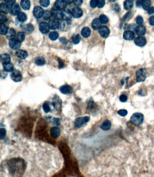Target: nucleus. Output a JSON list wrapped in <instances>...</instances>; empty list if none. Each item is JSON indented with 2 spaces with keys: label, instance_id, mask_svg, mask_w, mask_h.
I'll return each mask as SVG.
<instances>
[{
  "label": "nucleus",
  "instance_id": "obj_16",
  "mask_svg": "<svg viewBox=\"0 0 154 177\" xmlns=\"http://www.w3.org/2000/svg\"><path fill=\"white\" fill-rule=\"evenodd\" d=\"M134 42L138 47H144L147 44V39L143 36H138L135 39Z\"/></svg>",
  "mask_w": 154,
  "mask_h": 177
},
{
  "label": "nucleus",
  "instance_id": "obj_31",
  "mask_svg": "<svg viewBox=\"0 0 154 177\" xmlns=\"http://www.w3.org/2000/svg\"><path fill=\"white\" fill-rule=\"evenodd\" d=\"M3 67L4 70L6 72H13L14 70V66H13L12 64H11V63H6V64H3Z\"/></svg>",
  "mask_w": 154,
  "mask_h": 177
},
{
  "label": "nucleus",
  "instance_id": "obj_17",
  "mask_svg": "<svg viewBox=\"0 0 154 177\" xmlns=\"http://www.w3.org/2000/svg\"><path fill=\"white\" fill-rule=\"evenodd\" d=\"M134 32L131 30H126L124 32L123 37L126 41H132L134 39Z\"/></svg>",
  "mask_w": 154,
  "mask_h": 177
},
{
  "label": "nucleus",
  "instance_id": "obj_4",
  "mask_svg": "<svg viewBox=\"0 0 154 177\" xmlns=\"http://www.w3.org/2000/svg\"><path fill=\"white\" fill-rule=\"evenodd\" d=\"M136 81L138 82H143L146 79V74L145 70L143 68H140L137 70L136 72Z\"/></svg>",
  "mask_w": 154,
  "mask_h": 177
},
{
  "label": "nucleus",
  "instance_id": "obj_39",
  "mask_svg": "<svg viewBox=\"0 0 154 177\" xmlns=\"http://www.w3.org/2000/svg\"><path fill=\"white\" fill-rule=\"evenodd\" d=\"M48 119L49 120V121L51 123L59 125L60 124V123H61L60 120L59 119V118H52L51 117H50V118L48 117Z\"/></svg>",
  "mask_w": 154,
  "mask_h": 177
},
{
  "label": "nucleus",
  "instance_id": "obj_12",
  "mask_svg": "<svg viewBox=\"0 0 154 177\" xmlns=\"http://www.w3.org/2000/svg\"><path fill=\"white\" fill-rule=\"evenodd\" d=\"M50 135L53 139H57L61 134V130L58 127L54 126L50 129Z\"/></svg>",
  "mask_w": 154,
  "mask_h": 177
},
{
  "label": "nucleus",
  "instance_id": "obj_38",
  "mask_svg": "<svg viewBox=\"0 0 154 177\" xmlns=\"http://www.w3.org/2000/svg\"><path fill=\"white\" fill-rule=\"evenodd\" d=\"M59 37V34L57 31H52L49 35V37L52 41H56Z\"/></svg>",
  "mask_w": 154,
  "mask_h": 177
},
{
  "label": "nucleus",
  "instance_id": "obj_10",
  "mask_svg": "<svg viewBox=\"0 0 154 177\" xmlns=\"http://www.w3.org/2000/svg\"><path fill=\"white\" fill-rule=\"evenodd\" d=\"M67 3L66 1H61V0H57L56 1L55 3V7L56 8L59 10H64L66 8Z\"/></svg>",
  "mask_w": 154,
  "mask_h": 177
},
{
  "label": "nucleus",
  "instance_id": "obj_40",
  "mask_svg": "<svg viewBox=\"0 0 154 177\" xmlns=\"http://www.w3.org/2000/svg\"><path fill=\"white\" fill-rule=\"evenodd\" d=\"M52 17L51 12L49 11H44L43 16V19L44 20L47 21L50 19Z\"/></svg>",
  "mask_w": 154,
  "mask_h": 177
},
{
  "label": "nucleus",
  "instance_id": "obj_51",
  "mask_svg": "<svg viewBox=\"0 0 154 177\" xmlns=\"http://www.w3.org/2000/svg\"><path fill=\"white\" fill-rule=\"evenodd\" d=\"M90 5L92 8H95L97 6V1L92 0L90 2Z\"/></svg>",
  "mask_w": 154,
  "mask_h": 177
},
{
  "label": "nucleus",
  "instance_id": "obj_1",
  "mask_svg": "<svg viewBox=\"0 0 154 177\" xmlns=\"http://www.w3.org/2000/svg\"><path fill=\"white\" fill-rule=\"evenodd\" d=\"M25 165L23 161L19 160H11L8 165V170L10 174L14 175H20L25 170Z\"/></svg>",
  "mask_w": 154,
  "mask_h": 177
},
{
  "label": "nucleus",
  "instance_id": "obj_45",
  "mask_svg": "<svg viewBox=\"0 0 154 177\" xmlns=\"http://www.w3.org/2000/svg\"><path fill=\"white\" fill-rule=\"evenodd\" d=\"M8 21L7 17L2 13L0 15V22L1 24H5V22H6Z\"/></svg>",
  "mask_w": 154,
  "mask_h": 177
},
{
  "label": "nucleus",
  "instance_id": "obj_27",
  "mask_svg": "<svg viewBox=\"0 0 154 177\" xmlns=\"http://www.w3.org/2000/svg\"><path fill=\"white\" fill-rule=\"evenodd\" d=\"M20 5L22 8L25 10H29L30 7V2L28 0H23L20 2Z\"/></svg>",
  "mask_w": 154,
  "mask_h": 177
},
{
  "label": "nucleus",
  "instance_id": "obj_53",
  "mask_svg": "<svg viewBox=\"0 0 154 177\" xmlns=\"http://www.w3.org/2000/svg\"><path fill=\"white\" fill-rule=\"evenodd\" d=\"M73 3L74 4V5H75V6H79L82 4L83 1H81V0H76V1H73Z\"/></svg>",
  "mask_w": 154,
  "mask_h": 177
},
{
  "label": "nucleus",
  "instance_id": "obj_32",
  "mask_svg": "<svg viewBox=\"0 0 154 177\" xmlns=\"http://www.w3.org/2000/svg\"><path fill=\"white\" fill-rule=\"evenodd\" d=\"M133 5H134L133 1L127 0L124 3V8L126 10H129L133 8Z\"/></svg>",
  "mask_w": 154,
  "mask_h": 177
},
{
  "label": "nucleus",
  "instance_id": "obj_6",
  "mask_svg": "<svg viewBox=\"0 0 154 177\" xmlns=\"http://www.w3.org/2000/svg\"><path fill=\"white\" fill-rule=\"evenodd\" d=\"M44 13V11L43 9L40 6H35L33 10V14L36 18L38 19L41 18L42 16H43Z\"/></svg>",
  "mask_w": 154,
  "mask_h": 177
},
{
  "label": "nucleus",
  "instance_id": "obj_49",
  "mask_svg": "<svg viewBox=\"0 0 154 177\" xmlns=\"http://www.w3.org/2000/svg\"><path fill=\"white\" fill-rule=\"evenodd\" d=\"M143 19L142 16H137L136 18V23L138 25H141L143 23Z\"/></svg>",
  "mask_w": 154,
  "mask_h": 177
},
{
  "label": "nucleus",
  "instance_id": "obj_33",
  "mask_svg": "<svg viewBox=\"0 0 154 177\" xmlns=\"http://www.w3.org/2000/svg\"><path fill=\"white\" fill-rule=\"evenodd\" d=\"M35 63L38 66H42L45 64L46 61L43 57H38L35 59Z\"/></svg>",
  "mask_w": 154,
  "mask_h": 177
},
{
  "label": "nucleus",
  "instance_id": "obj_9",
  "mask_svg": "<svg viewBox=\"0 0 154 177\" xmlns=\"http://www.w3.org/2000/svg\"><path fill=\"white\" fill-rule=\"evenodd\" d=\"M99 33L100 36L103 38H107L110 34V30L106 26H102L99 29Z\"/></svg>",
  "mask_w": 154,
  "mask_h": 177
},
{
  "label": "nucleus",
  "instance_id": "obj_24",
  "mask_svg": "<svg viewBox=\"0 0 154 177\" xmlns=\"http://www.w3.org/2000/svg\"><path fill=\"white\" fill-rule=\"evenodd\" d=\"M92 27L95 30H97L101 27V23L98 18H95L92 22Z\"/></svg>",
  "mask_w": 154,
  "mask_h": 177
},
{
  "label": "nucleus",
  "instance_id": "obj_22",
  "mask_svg": "<svg viewBox=\"0 0 154 177\" xmlns=\"http://www.w3.org/2000/svg\"><path fill=\"white\" fill-rule=\"evenodd\" d=\"M16 56L20 59H25L28 57V53L26 51L24 50H18L16 53Z\"/></svg>",
  "mask_w": 154,
  "mask_h": 177
},
{
  "label": "nucleus",
  "instance_id": "obj_46",
  "mask_svg": "<svg viewBox=\"0 0 154 177\" xmlns=\"http://www.w3.org/2000/svg\"><path fill=\"white\" fill-rule=\"evenodd\" d=\"M40 5L44 7H47L50 5V1L49 0H41L40 1Z\"/></svg>",
  "mask_w": 154,
  "mask_h": 177
},
{
  "label": "nucleus",
  "instance_id": "obj_55",
  "mask_svg": "<svg viewBox=\"0 0 154 177\" xmlns=\"http://www.w3.org/2000/svg\"><path fill=\"white\" fill-rule=\"evenodd\" d=\"M88 107L90 109H93L95 107V103L93 101H90L88 104Z\"/></svg>",
  "mask_w": 154,
  "mask_h": 177
},
{
  "label": "nucleus",
  "instance_id": "obj_42",
  "mask_svg": "<svg viewBox=\"0 0 154 177\" xmlns=\"http://www.w3.org/2000/svg\"><path fill=\"white\" fill-rule=\"evenodd\" d=\"M81 40V37L79 34H77L75 36H74L72 38V41L74 44H78L80 42Z\"/></svg>",
  "mask_w": 154,
  "mask_h": 177
},
{
  "label": "nucleus",
  "instance_id": "obj_14",
  "mask_svg": "<svg viewBox=\"0 0 154 177\" xmlns=\"http://www.w3.org/2000/svg\"><path fill=\"white\" fill-rule=\"evenodd\" d=\"M72 15L71 11L69 9H65L61 11V18L65 21H69L72 18Z\"/></svg>",
  "mask_w": 154,
  "mask_h": 177
},
{
  "label": "nucleus",
  "instance_id": "obj_15",
  "mask_svg": "<svg viewBox=\"0 0 154 177\" xmlns=\"http://www.w3.org/2000/svg\"><path fill=\"white\" fill-rule=\"evenodd\" d=\"M9 45L11 48L13 50H18L21 47V43L16 39L10 40Z\"/></svg>",
  "mask_w": 154,
  "mask_h": 177
},
{
  "label": "nucleus",
  "instance_id": "obj_19",
  "mask_svg": "<svg viewBox=\"0 0 154 177\" xmlns=\"http://www.w3.org/2000/svg\"><path fill=\"white\" fill-rule=\"evenodd\" d=\"M52 14V17H53L54 19H57L58 20H61V11L58 10V9L53 8L52 9L51 11Z\"/></svg>",
  "mask_w": 154,
  "mask_h": 177
},
{
  "label": "nucleus",
  "instance_id": "obj_26",
  "mask_svg": "<svg viewBox=\"0 0 154 177\" xmlns=\"http://www.w3.org/2000/svg\"><path fill=\"white\" fill-rule=\"evenodd\" d=\"M10 11L9 5L5 3H2L0 4V11L1 13L7 14Z\"/></svg>",
  "mask_w": 154,
  "mask_h": 177
},
{
  "label": "nucleus",
  "instance_id": "obj_61",
  "mask_svg": "<svg viewBox=\"0 0 154 177\" xmlns=\"http://www.w3.org/2000/svg\"><path fill=\"white\" fill-rule=\"evenodd\" d=\"M66 2L67 4H71L73 2V1H66Z\"/></svg>",
  "mask_w": 154,
  "mask_h": 177
},
{
  "label": "nucleus",
  "instance_id": "obj_43",
  "mask_svg": "<svg viewBox=\"0 0 154 177\" xmlns=\"http://www.w3.org/2000/svg\"><path fill=\"white\" fill-rule=\"evenodd\" d=\"M99 20L101 21V23L102 24L107 23L109 22V19L107 17V16H105V15H101L99 17Z\"/></svg>",
  "mask_w": 154,
  "mask_h": 177
},
{
  "label": "nucleus",
  "instance_id": "obj_47",
  "mask_svg": "<svg viewBox=\"0 0 154 177\" xmlns=\"http://www.w3.org/2000/svg\"><path fill=\"white\" fill-rule=\"evenodd\" d=\"M127 113L128 112L126 109H120L118 111V115L122 117L126 116L127 115Z\"/></svg>",
  "mask_w": 154,
  "mask_h": 177
},
{
  "label": "nucleus",
  "instance_id": "obj_20",
  "mask_svg": "<svg viewBox=\"0 0 154 177\" xmlns=\"http://www.w3.org/2000/svg\"><path fill=\"white\" fill-rule=\"evenodd\" d=\"M21 9L20 8V6L18 4H15L13 5L12 7H11L10 12L11 15L13 16H18V14L20 13Z\"/></svg>",
  "mask_w": 154,
  "mask_h": 177
},
{
  "label": "nucleus",
  "instance_id": "obj_59",
  "mask_svg": "<svg viewBox=\"0 0 154 177\" xmlns=\"http://www.w3.org/2000/svg\"><path fill=\"white\" fill-rule=\"evenodd\" d=\"M154 13V7H151L148 10V13L149 15L152 14Z\"/></svg>",
  "mask_w": 154,
  "mask_h": 177
},
{
  "label": "nucleus",
  "instance_id": "obj_11",
  "mask_svg": "<svg viewBox=\"0 0 154 177\" xmlns=\"http://www.w3.org/2000/svg\"><path fill=\"white\" fill-rule=\"evenodd\" d=\"M72 15L74 18H79L81 17L83 15L82 9L79 7H75L72 10Z\"/></svg>",
  "mask_w": 154,
  "mask_h": 177
},
{
  "label": "nucleus",
  "instance_id": "obj_57",
  "mask_svg": "<svg viewBox=\"0 0 154 177\" xmlns=\"http://www.w3.org/2000/svg\"><path fill=\"white\" fill-rule=\"evenodd\" d=\"M60 41L61 42V43L66 45L67 43V41L66 39V38L65 37H61L60 38Z\"/></svg>",
  "mask_w": 154,
  "mask_h": 177
},
{
  "label": "nucleus",
  "instance_id": "obj_25",
  "mask_svg": "<svg viewBox=\"0 0 154 177\" xmlns=\"http://www.w3.org/2000/svg\"><path fill=\"white\" fill-rule=\"evenodd\" d=\"M24 31L27 34H30L34 31V27L31 24H27L22 27Z\"/></svg>",
  "mask_w": 154,
  "mask_h": 177
},
{
  "label": "nucleus",
  "instance_id": "obj_7",
  "mask_svg": "<svg viewBox=\"0 0 154 177\" xmlns=\"http://www.w3.org/2000/svg\"><path fill=\"white\" fill-rule=\"evenodd\" d=\"M49 26L52 30H57L61 27V23L59 20L53 19L51 20L49 23Z\"/></svg>",
  "mask_w": 154,
  "mask_h": 177
},
{
  "label": "nucleus",
  "instance_id": "obj_48",
  "mask_svg": "<svg viewBox=\"0 0 154 177\" xmlns=\"http://www.w3.org/2000/svg\"><path fill=\"white\" fill-rule=\"evenodd\" d=\"M105 1L104 0L97 1V6L99 8H103L105 5Z\"/></svg>",
  "mask_w": 154,
  "mask_h": 177
},
{
  "label": "nucleus",
  "instance_id": "obj_13",
  "mask_svg": "<svg viewBox=\"0 0 154 177\" xmlns=\"http://www.w3.org/2000/svg\"><path fill=\"white\" fill-rule=\"evenodd\" d=\"M59 90L64 95H67L71 94L72 93V88L71 86L68 84H65L63 86H61L59 89Z\"/></svg>",
  "mask_w": 154,
  "mask_h": 177
},
{
  "label": "nucleus",
  "instance_id": "obj_44",
  "mask_svg": "<svg viewBox=\"0 0 154 177\" xmlns=\"http://www.w3.org/2000/svg\"><path fill=\"white\" fill-rule=\"evenodd\" d=\"M6 134V131L5 128H1L0 129V139L3 140L5 138Z\"/></svg>",
  "mask_w": 154,
  "mask_h": 177
},
{
  "label": "nucleus",
  "instance_id": "obj_35",
  "mask_svg": "<svg viewBox=\"0 0 154 177\" xmlns=\"http://www.w3.org/2000/svg\"><path fill=\"white\" fill-rule=\"evenodd\" d=\"M151 2L149 0H144L142 1V6L144 10L145 11L148 10V9L151 7Z\"/></svg>",
  "mask_w": 154,
  "mask_h": 177
},
{
  "label": "nucleus",
  "instance_id": "obj_58",
  "mask_svg": "<svg viewBox=\"0 0 154 177\" xmlns=\"http://www.w3.org/2000/svg\"><path fill=\"white\" fill-rule=\"evenodd\" d=\"M58 63H59V67L60 68H62L64 66V64L62 60H61V59H59L58 60Z\"/></svg>",
  "mask_w": 154,
  "mask_h": 177
},
{
  "label": "nucleus",
  "instance_id": "obj_54",
  "mask_svg": "<svg viewBox=\"0 0 154 177\" xmlns=\"http://www.w3.org/2000/svg\"><path fill=\"white\" fill-rule=\"evenodd\" d=\"M113 9L115 11H116L117 12H119L120 11V7L119 6V5H118V4H115L114 5H113Z\"/></svg>",
  "mask_w": 154,
  "mask_h": 177
},
{
  "label": "nucleus",
  "instance_id": "obj_3",
  "mask_svg": "<svg viewBox=\"0 0 154 177\" xmlns=\"http://www.w3.org/2000/svg\"><path fill=\"white\" fill-rule=\"evenodd\" d=\"M90 118L89 117L84 116L77 118L75 121L74 125L76 128H80L85 123L89 121Z\"/></svg>",
  "mask_w": 154,
  "mask_h": 177
},
{
  "label": "nucleus",
  "instance_id": "obj_37",
  "mask_svg": "<svg viewBox=\"0 0 154 177\" xmlns=\"http://www.w3.org/2000/svg\"><path fill=\"white\" fill-rule=\"evenodd\" d=\"M25 39V34L23 32H19L16 36V39L20 42L23 41Z\"/></svg>",
  "mask_w": 154,
  "mask_h": 177
},
{
  "label": "nucleus",
  "instance_id": "obj_29",
  "mask_svg": "<svg viewBox=\"0 0 154 177\" xmlns=\"http://www.w3.org/2000/svg\"><path fill=\"white\" fill-rule=\"evenodd\" d=\"M111 127V122L108 120H106L103 122L101 125V129L104 130H108L110 129Z\"/></svg>",
  "mask_w": 154,
  "mask_h": 177
},
{
  "label": "nucleus",
  "instance_id": "obj_60",
  "mask_svg": "<svg viewBox=\"0 0 154 177\" xmlns=\"http://www.w3.org/2000/svg\"><path fill=\"white\" fill-rule=\"evenodd\" d=\"M142 1H136V6H137V7H140L141 5H142Z\"/></svg>",
  "mask_w": 154,
  "mask_h": 177
},
{
  "label": "nucleus",
  "instance_id": "obj_18",
  "mask_svg": "<svg viewBox=\"0 0 154 177\" xmlns=\"http://www.w3.org/2000/svg\"><path fill=\"white\" fill-rule=\"evenodd\" d=\"M53 102L52 103L54 108L56 110H58L61 106L62 101L59 97L57 96H55L53 98Z\"/></svg>",
  "mask_w": 154,
  "mask_h": 177
},
{
  "label": "nucleus",
  "instance_id": "obj_2",
  "mask_svg": "<svg viewBox=\"0 0 154 177\" xmlns=\"http://www.w3.org/2000/svg\"><path fill=\"white\" fill-rule=\"evenodd\" d=\"M130 120L133 124L136 126H139L143 122V115L142 113H134L132 115Z\"/></svg>",
  "mask_w": 154,
  "mask_h": 177
},
{
  "label": "nucleus",
  "instance_id": "obj_8",
  "mask_svg": "<svg viewBox=\"0 0 154 177\" xmlns=\"http://www.w3.org/2000/svg\"><path fill=\"white\" fill-rule=\"evenodd\" d=\"M39 30L43 34L48 33L50 31V27L49 24L46 22H42L39 25Z\"/></svg>",
  "mask_w": 154,
  "mask_h": 177
},
{
  "label": "nucleus",
  "instance_id": "obj_41",
  "mask_svg": "<svg viewBox=\"0 0 154 177\" xmlns=\"http://www.w3.org/2000/svg\"><path fill=\"white\" fill-rule=\"evenodd\" d=\"M43 111L46 113H48L50 111L51 108L48 102H45L43 105Z\"/></svg>",
  "mask_w": 154,
  "mask_h": 177
},
{
  "label": "nucleus",
  "instance_id": "obj_56",
  "mask_svg": "<svg viewBox=\"0 0 154 177\" xmlns=\"http://www.w3.org/2000/svg\"><path fill=\"white\" fill-rule=\"evenodd\" d=\"M149 23L152 26H154V16H151L150 18H149Z\"/></svg>",
  "mask_w": 154,
  "mask_h": 177
},
{
  "label": "nucleus",
  "instance_id": "obj_36",
  "mask_svg": "<svg viewBox=\"0 0 154 177\" xmlns=\"http://www.w3.org/2000/svg\"><path fill=\"white\" fill-rule=\"evenodd\" d=\"M27 17L25 13L20 12L17 16V19L19 22H24L27 20Z\"/></svg>",
  "mask_w": 154,
  "mask_h": 177
},
{
  "label": "nucleus",
  "instance_id": "obj_50",
  "mask_svg": "<svg viewBox=\"0 0 154 177\" xmlns=\"http://www.w3.org/2000/svg\"><path fill=\"white\" fill-rule=\"evenodd\" d=\"M119 100L122 102H126L127 100V97L125 95H122L119 97Z\"/></svg>",
  "mask_w": 154,
  "mask_h": 177
},
{
  "label": "nucleus",
  "instance_id": "obj_28",
  "mask_svg": "<svg viewBox=\"0 0 154 177\" xmlns=\"http://www.w3.org/2000/svg\"><path fill=\"white\" fill-rule=\"evenodd\" d=\"M16 36V31L13 28H10L8 30V33L6 34V37L8 39L11 40L14 39L15 36Z\"/></svg>",
  "mask_w": 154,
  "mask_h": 177
},
{
  "label": "nucleus",
  "instance_id": "obj_30",
  "mask_svg": "<svg viewBox=\"0 0 154 177\" xmlns=\"http://www.w3.org/2000/svg\"><path fill=\"white\" fill-rule=\"evenodd\" d=\"M81 35L84 38H88L91 34V30L89 27H85L83 28L81 31Z\"/></svg>",
  "mask_w": 154,
  "mask_h": 177
},
{
  "label": "nucleus",
  "instance_id": "obj_5",
  "mask_svg": "<svg viewBox=\"0 0 154 177\" xmlns=\"http://www.w3.org/2000/svg\"><path fill=\"white\" fill-rule=\"evenodd\" d=\"M11 78L14 82H18L22 80L23 76L21 72L18 70H14L11 74Z\"/></svg>",
  "mask_w": 154,
  "mask_h": 177
},
{
  "label": "nucleus",
  "instance_id": "obj_34",
  "mask_svg": "<svg viewBox=\"0 0 154 177\" xmlns=\"http://www.w3.org/2000/svg\"><path fill=\"white\" fill-rule=\"evenodd\" d=\"M9 29L7 25L5 24H1L0 25V33L2 35H6Z\"/></svg>",
  "mask_w": 154,
  "mask_h": 177
},
{
  "label": "nucleus",
  "instance_id": "obj_52",
  "mask_svg": "<svg viewBox=\"0 0 154 177\" xmlns=\"http://www.w3.org/2000/svg\"><path fill=\"white\" fill-rule=\"evenodd\" d=\"M5 3L9 5V6L12 7L13 5H14L16 2V1H5Z\"/></svg>",
  "mask_w": 154,
  "mask_h": 177
},
{
  "label": "nucleus",
  "instance_id": "obj_23",
  "mask_svg": "<svg viewBox=\"0 0 154 177\" xmlns=\"http://www.w3.org/2000/svg\"><path fill=\"white\" fill-rule=\"evenodd\" d=\"M0 60L3 64L9 63L11 61V56L8 54H2L0 56Z\"/></svg>",
  "mask_w": 154,
  "mask_h": 177
},
{
  "label": "nucleus",
  "instance_id": "obj_21",
  "mask_svg": "<svg viewBox=\"0 0 154 177\" xmlns=\"http://www.w3.org/2000/svg\"><path fill=\"white\" fill-rule=\"evenodd\" d=\"M135 31L138 36H143L146 33V28L143 25H139L136 27Z\"/></svg>",
  "mask_w": 154,
  "mask_h": 177
}]
</instances>
